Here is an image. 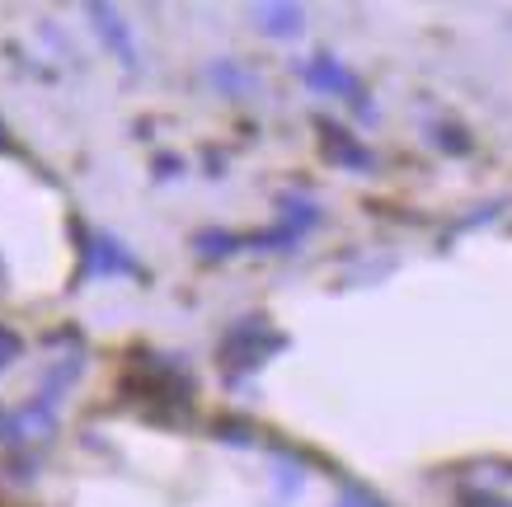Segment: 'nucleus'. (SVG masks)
I'll return each mask as SVG.
<instances>
[{
	"mask_svg": "<svg viewBox=\"0 0 512 507\" xmlns=\"http://www.w3.org/2000/svg\"><path fill=\"white\" fill-rule=\"evenodd\" d=\"M311 80L320 85V90H353V80L348 76H339L329 62H320V71H311Z\"/></svg>",
	"mask_w": 512,
	"mask_h": 507,
	"instance_id": "1",
	"label": "nucleus"
},
{
	"mask_svg": "<svg viewBox=\"0 0 512 507\" xmlns=\"http://www.w3.org/2000/svg\"><path fill=\"white\" fill-rule=\"evenodd\" d=\"M15 357H19V338L10 329H0V367H10Z\"/></svg>",
	"mask_w": 512,
	"mask_h": 507,
	"instance_id": "2",
	"label": "nucleus"
},
{
	"mask_svg": "<svg viewBox=\"0 0 512 507\" xmlns=\"http://www.w3.org/2000/svg\"><path fill=\"white\" fill-rule=\"evenodd\" d=\"M343 507H376V503L367 498V493H348V498H343Z\"/></svg>",
	"mask_w": 512,
	"mask_h": 507,
	"instance_id": "3",
	"label": "nucleus"
}]
</instances>
